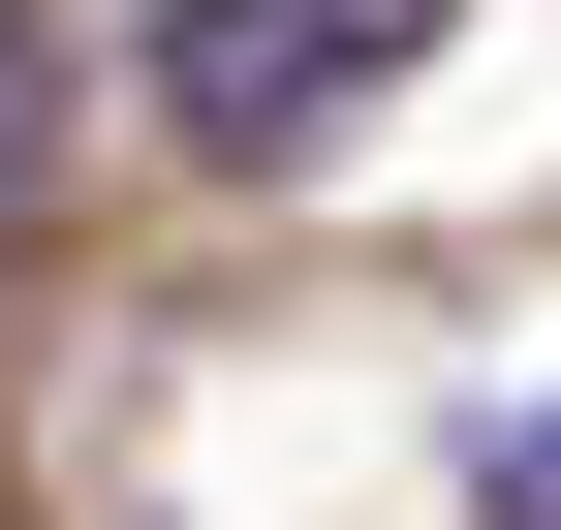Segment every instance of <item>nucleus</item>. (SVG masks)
<instances>
[{
    "label": "nucleus",
    "instance_id": "1",
    "mask_svg": "<svg viewBox=\"0 0 561 530\" xmlns=\"http://www.w3.org/2000/svg\"><path fill=\"white\" fill-rule=\"evenodd\" d=\"M437 32H468V0H187V32H157V125H187V157H280V125H343L375 62H437Z\"/></svg>",
    "mask_w": 561,
    "mask_h": 530
},
{
    "label": "nucleus",
    "instance_id": "2",
    "mask_svg": "<svg viewBox=\"0 0 561 530\" xmlns=\"http://www.w3.org/2000/svg\"><path fill=\"white\" fill-rule=\"evenodd\" d=\"M32 125H62V32H32V0H0V157H32Z\"/></svg>",
    "mask_w": 561,
    "mask_h": 530
},
{
    "label": "nucleus",
    "instance_id": "3",
    "mask_svg": "<svg viewBox=\"0 0 561 530\" xmlns=\"http://www.w3.org/2000/svg\"><path fill=\"white\" fill-rule=\"evenodd\" d=\"M500 530H561V406H500Z\"/></svg>",
    "mask_w": 561,
    "mask_h": 530
}]
</instances>
